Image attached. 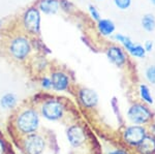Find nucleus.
<instances>
[{"label": "nucleus", "instance_id": "nucleus-25", "mask_svg": "<svg viewBox=\"0 0 155 154\" xmlns=\"http://www.w3.org/2000/svg\"><path fill=\"white\" fill-rule=\"evenodd\" d=\"M145 50H146V52H149L151 51L152 48H153V43H152L151 41H147L146 43H145Z\"/></svg>", "mask_w": 155, "mask_h": 154}, {"label": "nucleus", "instance_id": "nucleus-7", "mask_svg": "<svg viewBox=\"0 0 155 154\" xmlns=\"http://www.w3.org/2000/svg\"><path fill=\"white\" fill-rule=\"evenodd\" d=\"M114 38L117 41H119L120 44H123V47L131 56L137 57V58H144L146 55V50L144 47L141 44H134V43L128 36H125L121 33H117L115 34Z\"/></svg>", "mask_w": 155, "mask_h": 154}, {"label": "nucleus", "instance_id": "nucleus-24", "mask_svg": "<svg viewBox=\"0 0 155 154\" xmlns=\"http://www.w3.org/2000/svg\"><path fill=\"white\" fill-rule=\"evenodd\" d=\"M146 78L150 83L155 84V65L149 66L146 70Z\"/></svg>", "mask_w": 155, "mask_h": 154}, {"label": "nucleus", "instance_id": "nucleus-14", "mask_svg": "<svg viewBox=\"0 0 155 154\" xmlns=\"http://www.w3.org/2000/svg\"><path fill=\"white\" fill-rule=\"evenodd\" d=\"M97 30L102 36H111L116 30V26L112 20L101 19L97 21Z\"/></svg>", "mask_w": 155, "mask_h": 154}, {"label": "nucleus", "instance_id": "nucleus-22", "mask_svg": "<svg viewBox=\"0 0 155 154\" xmlns=\"http://www.w3.org/2000/svg\"><path fill=\"white\" fill-rule=\"evenodd\" d=\"M114 4L120 11H126L131 5V0H114Z\"/></svg>", "mask_w": 155, "mask_h": 154}, {"label": "nucleus", "instance_id": "nucleus-1", "mask_svg": "<svg viewBox=\"0 0 155 154\" xmlns=\"http://www.w3.org/2000/svg\"><path fill=\"white\" fill-rule=\"evenodd\" d=\"M6 52L9 58L18 63L28 61L34 53L32 38L25 33L15 34L7 41Z\"/></svg>", "mask_w": 155, "mask_h": 154}, {"label": "nucleus", "instance_id": "nucleus-6", "mask_svg": "<svg viewBox=\"0 0 155 154\" xmlns=\"http://www.w3.org/2000/svg\"><path fill=\"white\" fill-rule=\"evenodd\" d=\"M50 78L52 81V90L55 92H64L67 91L71 86V79L65 71L56 69L51 71Z\"/></svg>", "mask_w": 155, "mask_h": 154}, {"label": "nucleus", "instance_id": "nucleus-16", "mask_svg": "<svg viewBox=\"0 0 155 154\" xmlns=\"http://www.w3.org/2000/svg\"><path fill=\"white\" fill-rule=\"evenodd\" d=\"M33 67L37 71V73H45L47 70V68H49L50 62L47 58V56L45 54L37 53L36 55H33Z\"/></svg>", "mask_w": 155, "mask_h": 154}, {"label": "nucleus", "instance_id": "nucleus-26", "mask_svg": "<svg viewBox=\"0 0 155 154\" xmlns=\"http://www.w3.org/2000/svg\"><path fill=\"white\" fill-rule=\"evenodd\" d=\"M110 154H127V152H126V151H124V150H115V151L111 152Z\"/></svg>", "mask_w": 155, "mask_h": 154}, {"label": "nucleus", "instance_id": "nucleus-2", "mask_svg": "<svg viewBox=\"0 0 155 154\" xmlns=\"http://www.w3.org/2000/svg\"><path fill=\"white\" fill-rule=\"evenodd\" d=\"M39 112L33 106H26L18 112L15 119V126L22 136L36 133L39 127Z\"/></svg>", "mask_w": 155, "mask_h": 154}, {"label": "nucleus", "instance_id": "nucleus-20", "mask_svg": "<svg viewBox=\"0 0 155 154\" xmlns=\"http://www.w3.org/2000/svg\"><path fill=\"white\" fill-rule=\"evenodd\" d=\"M60 11L65 14H71L74 11V4L69 0H60Z\"/></svg>", "mask_w": 155, "mask_h": 154}, {"label": "nucleus", "instance_id": "nucleus-17", "mask_svg": "<svg viewBox=\"0 0 155 154\" xmlns=\"http://www.w3.org/2000/svg\"><path fill=\"white\" fill-rule=\"evenodd\" d=\"M139 149L143 154H152L155 152V140L151 136H145L139 144Z\"/></svg>", "mask_w": 155, "mask_h": 154}, {"label": "nucleus", "instance_id": "nucleus-3", "mask_svg": "<svg viewBox=\"0 0 155 154\" xmlns=\"http://www.w3.org/2000/svg\"><path fill=\"white\" fill-rule=\"evenodd\" d=\"M23 33L30 37H38L41 33V12L36 5H30L23 11L20 20Z\"/></svg>", "mask_w": 155, "mask_h": 154}, {"label": "nucleus", "instance_id": "nucleus-27", "mask_svg": "<svg viewBox=\"0 0 155 154\" xmlns=\"http://www.w3.org/2000/svg\"><path fill=\"white\" fill-rule=\"evenodd\" d=\"M3 153H4V145L2 140L0 139V154H3Z\"/></svg>", "mask_w": 155, "mask_h": 154}, {"label": "nucleus", "instance_id": "nucleus-13", "mask_svg": "<svg viewBox=\"0 0 155 154\" xmlns=\"http://www.w3.org/2000/svg\"><path fill=\"white\" fill-rule=\"evenodd\" d=\"M145 138V129L142 126H130L124 133V139L130 145H139Z\"/></svg>", "mask_w": 155, "mask_h": 154}, {"label": "nucleus", "instance_id": "nucleus-19", "mask_svg": "<svg viewBox=\"0 0 155 154\" xmlns=\"http://www.w3.org/2000/svg\"><path fill=\"white\" fill-rule=\"evenodd\" d=\"M140 93H141L142 98H143L145 101H147L148 103H153V98H152L151 94H150L149 88L146 85L140 86Z\"/></svg>", "mask_w": 155, "mask_h": 154}, {"label": "nucleus", "instance_id": "nucleus-10", "mask_svg": "<svg viewBox=\"0 0 155 154\" xmlns=\"http://www.w3.org/2000/svg\"><path fill=\"white\" fill-rule=\"evenodd\" d=\"M67 140L72 147H80L86 140V135L83 128L80 125H71L67 129Z\"/></svg>", "mask_w": 155, "mask_h": 154}, {"label": "nucleus", "instance_id": "nucleus-9", "mask_svg": "<svg viewBox=\"0 0 155 154\" xmlns=\"http://www.w3.org/2000/svg\"><path fill=\"white\" fill-rule=\"evenodd\" d=\"M107 57L111 63L116 65L117 67H122L126 63V55L122 48L118 46H110L107 49Z\"/></svg>", "mask_w": 155, "mask_h": 154}, {"label": "nucleus", "instance_id": "nucleus-4", "mask_svg": "<svg viewBox=\"0 0 155 154\" xmlns=\"http://www.w3.org/2000/svg\"><path fill=\"white\" fill-rule=\"evenodd\" d=\"M64 105L57 98H48L39 106V115L49 121L60 120L64 116Z\"/></svg>", "mask_w": 155, "mask_h": 154}, {"label": "nucleus", "instance_id": "nucleus-12", "mask_svg": "<svg viewBox=\"0 0 155 154\" xmlns=\"http://www.w3.org/2000/svg\"><path fill=\"white\" fill-rule=\"evenodd\" d=\"M35 5L45 16H54L60 11V0H38Z\"/></svg>", "mask_w": 155, "mask_h": 154}, {"label": "nucleus", "instance_id": "nucleus-18", "mask_svg": "<svg viewBox=\"0 0 155 154\" xmlns=\"http://www.w3.org/2000/svg\"><path fill=\"white\" fill-rule=\"evenodd\" d=\"M142 26L146 31L151 32L155 29V18L153 15L147 14L142 19Z\"/></svg>", "mask_w": 155, "mask_h": 154}, {"label": "nucleus", "instance_id": "nucleus-28", "mask_svg": "<svg viewBox=\"0 0 155 154\" xmlns=\"http://www.w3.org/2000/svg\"><path fill=\"white\" fill-rule=\"evenodd\" d=\"M152 131H153V133H154V136H155V125L152 126Z\"/></svg>", "mask_w": 155, "mask_h": 154}, {"label": "nucleus", "instance_id": "nucleus-29", "mask_svg": "<svg viewBox=\"0 0 155 154\" xmlns=\"http://www.w3.org/2000/svg\"><path fill=\"white\" fill-rule=\"evenodd\" d=\"M2 26H3V23H2V21H0V29L2 28Z\"/></svg>", "mask_w": 155, "mask_h": 154}, {"label": "nucleus", "instance_id": "nucleus-21", "mask_svg": "<svg viewBox=\"0 0 155 154\" xmlns=\"http://www.w3.org/2000/svg\"><path fill=\"white\" fill-rule=\"evenodd\" d=\"M39 84H41V89H44V90H52V81L50 76H42L41 78V81H39Z\"/></svg>", "mask_w": 155, "mask_h": 154}, {"label": "nucleus", "instance_id": "nucleus-11", "mask_svg": "<svg viewBox=\"0 0 155 154\" xmlns=\"http://www.w3.org/2000/svg\"><path fill=\"white\" fill-rule=\"evenodd\" d=\"M79 100L82 106L87 109L94 108L98 103V95L94 90L89 88H82L79 91Z\"/></svg>", "mask_w": 155, "mask_h": 154}, {"label": "nucleus", "instance_id": "nucleus-30", "mask_svg": "<svg viewBox=\"0 0 155 154\" xmlns=\"http://www.w3.org/2000/svg\"><path fill=\"white\" fill-rule=\"evenodd\" d=\"M150 1L152 2V4H154V5H155V0H150Z\"/></svg>", "mask_w": 155, "mask_h": 154}, {"label": "nucleus", "instance_id": "nucleus-23", "mask_svg": "<svg viewBox=\"0 0 155 154\" xmlns=\"http://www.w3.org/2000/svg\"><path fill=\"white\" fill-rule=\"evenodd\" d=\"M88 11H89L90 16H91V18L93 20H95V21H98V20L101 19L98 9H97L96 6H94L93 4H90V5L88 6Z\"/></svg>", "mask_w": 155, "mask_h": 154}, {"label": "nucleus", "instance_id": "nucleus-5", "mask_svg": "<svg viewBox=\"0 0 155 154\" xmlns=\"http://www.w3.org/2000/svg\"><path fill=\"white\" fill-rule=\"evenodd\" d=\"M23 148L26 154H41L46 148V141L41 135L30 133L24 136Z\"/></svg>", "mask_w": 155, "mask_h": 154}, {"label": "nucleus", "instance_id": "nucleus-15", "mask_svg": "<svg viewBox=\"0 0 155 154\" xmlns=\"http://www.w3.org/2000/svg\"><path fill=\"white\" fill-rule=\"evenodd\" d=\"M18 105V97L15 93L12 92H7L4 93L0 98V106L3 110L11 111L14 110Z\"/></svg>", "mask_w": 155, "mask_h": 154}, {"label": "nucleus", "instance_id": "nucleus-31", "mask_svg": "<svg viewBox=\"0 0 155 154\" xmlns=\"http://www.w3.org/2000/svg\"><path fill=\"white\" fill-rule=\"evenodd\" d=\"M98 1H101V0H98Z\"/></svg>", "mask_w": 155, "mask_h": 154}, {"label": "nucleus", "instance_id": "nucleus-8", "mask_svg": "<svg viewBox=\"0 0 155 154\" xmlns=\"http://www.w3.org/2000/svg\"><path fill=\"white\" fill-rule=\"evenodd\" d=\"M127 116L134 123L142 124L147 122L151 118V113L148 110V108H146L145 106L136 103V105L130 106L128 113H127Z\"/></svg>", "mask_w": 155, "mask_h": 154}]
</instances>
